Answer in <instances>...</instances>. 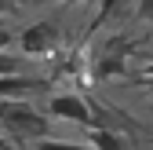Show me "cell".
Wrapping results in <instances>:
<instances>
[{
  "instance_id": "2",
  "label": "cell",
  "mask_w": 153,
  "mask_h": 150,
  "mask_svg": "<svg viewBox=\"0 0 153 150\" xmlns=\"http://www.w3.org/2000/svg\"><path fill=\"white\" fill-rule=\"evenodd\" d=\"M62 33L55 22H29L22 33H18V51L26 55V59H40V55H51L59 48Z\"/></svg>"
},
{
  "instance_id": "10",
  "label": "cell",
  "mask_w": 153,
  "mask_h": 150,
  "mask_svg": "<svg viewBox=\"0 0 153 150\" xmlns=\"http://www.w3.org/2000/svg\"><path fill=\"white\" fill-rule=\"evenodd\" d=\"M11 40H15L11 26H4V22H0V51H4V48H11Z\"/></svg>"
},
{
  "instance_id": "9",
  "label": "cell",
  "mask_w": 153,
  "mask_h": 150,
  "mask_svg": "<svg viewBox=\"0 0 153 150\" xmlns=\"http://www.w3.org/2000/svg\"><path fill=\"white\" fill-rule=\"evenodd\" d=\"M29 0H0V15H15L18 8H26Z\"/></svg>"
},
{
  "instance_id": "13",
  "label": "cell",
  "mask_w": 153,
  "mask_h": 150,
  "mask_svg": "<svg viewBox=\"0 0 153 150\" xmlns=\"http://www.w3.org/2000/svg\"><path fill=\"white\" fill-rule=\"evenodd\" d=\"M146 92H149V95H153V77H149V84H146Z\"/></svg>"
},
{
  "instance_id": "11",
  "label": "cell",
  "mask_w": 153,
  "mask_h": 150,
  "mask_svg": "<svg viewBox=\"0 0 153 150\" xmlns=\"http://www.w3.org/2000/svg\"><path fill=\"white\" fill-rule=\"evenodd\" d=\"M139 15L142 18H153V0H139Z\"/></svg>"
},
{
  "instance_id": "12",
  "label": "cell",
  "mask_w": 153,
  "mask_h": 150,
  "mask_svg": "<svg viewBox=\"0 0 153 150\" xmlns=\"http://www.w3.org/2000/svg\"><path fill=\"white\" fill-rule=\"evenodd\" d=\"M146 73H149V77H153V62H146Z\"/></svg>"
},
{
  "instance_id": "6",
  "label": "cell",
  "mask_w": 153,
  "mask_h": 150,
  "mask_svg": "<svg viewBox=\"0 0 153 150\" xmlns=\"http://www.w3.org/2000/svg\"><path fill=\"white\" fill-rule=\"evenodd\" d=\"M36 150H91L84 143H69V139H51V136H40L36 139Z\"/></svg>"
},
{
  "instance_id": "4",
  "label": "cell",
  "mask_w": 153,
  "mask_h": 150,
  "mask_svg": "<svg viewBox=\"0 0 153 150\" xmlns=\"http://www.w3.org/2000/svg\"><path fill=\"white\" fill-rule=\"evenodd\" d=\"M44 77H26V73H4L0 77V99H26L29 92L44 88Z\"/></svg>"
},
{
  "instance_id": "3",
  "label": "cell",
  "mask_w": 153,
  "mask_h": 150,
  "mask_svg": "<svg viewBox=\"0 0 153 150\" xmlns=\"http://www.w3.org/2000/svg\"><path fill=\"white\" fill-rule=\"evenodd\" d=\"M48 114L59 117V121H73L80 128H91L95 124V114H91V103L84 95H76V92H55L48 99Z\"/></svg>"
},
{
  "instance_id": "8",
  "label": "cell",
  "mask_w": 153,
  "mask_h": 150,
  "mask_svg": "<svg viewBox=\"0 0 153 150\" xmlns=\"http://www.w3.org/2000/svg\"><path fill=\"white\" fill-rule=\"evenodd\" d=\"M117 4H120V0H102V4H99V15H95V26H99V22H106V18L117 11Z\"/></svg>"
},
{
  "instance_id": "7",
  "label": "cell",
  "mask_w": 153,
  "mask_h": 150,
  "mask_svg": "<svg viewBox=\"0 0 153 150\" xmlns=\"http://www.w3.org/2000/svg\"><path fill=\"white\" fill-rule=\"evenodd\" d=\"M4 73H22V59H11V55H0V77Z\"/></svg>"
},
{
  "instance_id": "1",
  "label": "cell",
  "mask_w": 153,
  "mask_h": 150,
  "mask_svg": "<svg viewBox=\"0 0 153 150\" xmlns=\"http://www.w3.org/2000/svg\"><path fill=\"white\" fill-rule=\"evenodd\" d=\"M0 124L11 128L18 139H40L48 136V121L36 106H29L26 99H0Z\"/></svg>"
},
{
  "instance_id": "5",
  "label": "cell",
  "mask_w": 153,
  "mask_h": 150,
  "mask_svg": "<svg viewBox=\"0 0 153 150\" xmlns=\"http://www.w3.org/2000/svg\"><path fill=\"white\" fill-rule=\"evenodd\" d=\"M88 146H91V150H128V143L113 132V128H95V124H91Z\"/></svg>"
},
{
  "instance_id": "14",
  "label": "cell",
  "mask_w": 153,
  "mask_h": 150,
  "mask_svg": "<svg viewBox=\"0 0 153 150\" xmlns=\"http://www.w3.org/2000/svg\"><path fill=\"white\" fill-rule=\"evenodd\" d=\"M0 150H7V143H4V139H0Z\"/></svg>"
}]
</instances>
